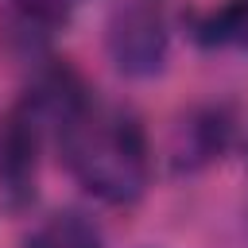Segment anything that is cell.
<instances>
[{"instance_id":"277c9868","label":"cell","mask_w":248,"mask_h":248,"mask_svg":"<svg viewBox=\"0 0 248 248\" xmlns=\"http://www.w3.org/2000/svg\"><path fill=\"white\" fill-rule=\"evenodd\" d=\"M78 0H8L0 12V43L16 58H39L50 35L74 16Z\"/></svg>"},{"instance_id":"7a4b0ae2","label":"cell","mask_w":248,"mask_h":248,"mask_svg":"<svg viewBox=\"0 0 248 248\" xmlns=\"http://www.w3.org/2000/svg\"><path fill=\"white\" fill-rule=\"evenodd\" d=\"M105 50L124 78H155L170 54L163 0H120L105 23Z\"/></svg>"},{"instance_id":"3957f363","label":"cell","mask_w":248,"mask_h":248,"mask_svg":"<svg viewBox=\"0 0 248 248\" xmlns=\"http://www.w3.org/2000/svg\"><path fill=\"white\" fill-rule=\"evenodd\" d=\"M50 132L39 124V116L16 101L0 124V198L19 209L35 198V178H39V151Z\"/></svg>"},{"instance_id":"52a82bcc","label":"cell","mask_w":248,"mask_h":248,"mask_svg":"<svg viewBox=\"0 0 248 248\" xmlns=\"http://www.w3.org/2000/svg\"><path fill=\"white\" fill-rule=\"evenodd\" d=\"M194 39L202 46H240V50H248V0H225L213 12H205L194 27Z\"/></svg>"},{"instance_id":"8992f818","label":"cell","mask_w":248,"mask_h":248,"mask_svg":"<svg viewBox=\"0 0 248 248\" xmlns=\"http://www.w3.org/2000/svg\"><path fill=\"white\" fill-rule=\"evenodd\" d=\"M23 248H105V236L93 225V217H85L78 209H62V213H50L27 236Z\"/></svg>"},{"instance_id":"6da1fadb","label":"cell","mask_w":248,"mask_h":248,"mask_svg":"<svg viewBox=\"0 0 248 248\" xmlns=\"http://www.w3.org/2000/svg\"><path fill=\"white\" fill-rule=\"evenodd\" d=\"M70 174L108 205H132L143 198L151 178V151L143 124L116 105L97 97L62 128L58 136Z\"/></svg>"},{"instance_id":"5b68a950","label":"cell","mask_w":248,"mask_h":248,"mask_svg":"<svg viewBox=\"0 0 248 248\" xmlns=\"http://www.w3.org/2000/svg\"><path fill=\"white\" fill-rule=\"evenodd\" d=\"M229 116L221 108H194L178 128H174V140H170V163L174 170H198L213 159H221L225 143H229Z\"/></svg>"}]
</instances>
